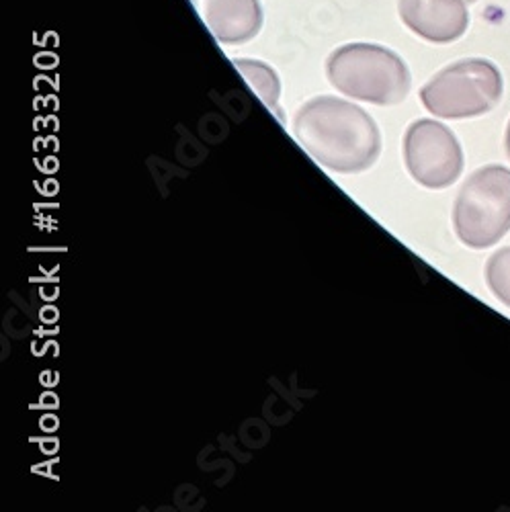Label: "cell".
Returning <instances> with one entry per match:
<instances>
[{"label": "cell", "mask_w": 510, "mask_h": 512, "mask_svg": "<svg viewBox=\"0 0 510 512\" xmlns=\"http://www.w3.org/2000/svg\"><path fill=\"white\" fill-rule=\"evenodd\" d=\"M465 3H467V5H472V3H478V0H465Z\"/></svg>", "instance_id": "cell-11"}, {"label": "cell", "mask_w": 510, "mask_h": 512, "mask_svg": "<svg viewBox=\"0 0 510 512\" xmlns=\"http://www.w3.org/2000/svg\"><path fill=\"white\" fill-rule=\"evenodd\" d=\"M506 150H508V156H510V123H508V130H506Z\"/></svg>", "instance_id": "cell-10"}, {"label": "cell", "mask_w": 510, "mask_h": 512, "mask_svg": "<svg viewBox=\"0 0 510 512\" xmlns=\"http://www.w3.org/2000/svg\"><path fill=\"white\" fill-rule=\"evenodd\" d=\"M191 5L224 46L248 44L263 29L261 0H191Z\"/></svg>", "instance_id": "cell-7"}, {"label": "cell", "mask_w": 510, "mask_h": 512, "mask_svg": "<svg viewBox=\"0 0 510 512\" xmlns=\"http://www.w3.org/2000/svg\"><path fill=\"white\" fill-rule=\"evenodd\" d=\"M293 136L320 166L340 175L371 168L381 152V134L373 117L338 97H314L297 109Z\"/></svg>", "instance_id": "cell-1"}, {"label": "cell", "mask_w": 510, "mask_h": 512, "mask_svg": "<svg viewBox=\"0 0 510 512\" xmlns=\"http://www.w3.org/2000/svg\"><path fill=\"white\" fill-rule=\"evenodd\" d=\"M502 89V74L490 60L467 58L439 70L420 89V101L437 117L467 119L492 111Z\"/></svg>", "instance_id": "cell-3"}, {"label": "cell", "mask_w": 510, "mask_h": 512, "mask_svg": "<svg viewBox=\"0 0 510 512\" xmlns=\"http://www.w3.org/2000/svg\"><path fill=\"white\" fill-rule=\"evenodd\" d=\"M453 226L470 248H490L510 230V170L484 166L465 181L455 207Z\"/></svg>", "instance_id": "cell-4"}, {"label": "cell", "mask_w": 510, "mask_h": 512, "mask_svg": "<svg viewBox=\"0 0 510 512\" xmlns=\"http://www.w3.org/2000/svg\"><path fill=\"white\" fill-rule=\"evenodd\" d=\"M332 87L349 99L371 105H398L410 93V70L392 50L377 44H347L326 60Z\"/></svg>", "instance_id": "cell-2"}, {"label": "cell", "mask_w": 510, "mask_h": 512, "mask_svg": "<svg viewBox=\"0 0 510 512\" xmlns=\"http://www.w3.org/2000/svg\"><path fill=\"white\" fill-rule=\"evenodd\" d=\"M486 279L492 293L506 308H510V248H502L490 256Z\"/></svg>", "instance_id": "cell-9"}, {"label": "cell", "mask_w": 510, "mask_h": 512, "mask_svg": "<svg viewBox=\"0 0 510 512\" xmlns=\"http://www.w3.org/2000/svg\"><path fill=\"white\" fill-rule=\"evenodd\" d=\"M404 162L410 177L422 187L445 189L461 177L463 152L449 127L418 119L404 136Z\"/></svg>", "instance_id": "cell-5"}, {"label": "cell", "mask_w": 510, "mask_h": 512, "mask_svg": "<svg viewBox=\"0 0 510 512\" xmlns=\"http://www.w3.org/2000/svg\"><path fill=\"white\" fill-rule=\"evenodd\" d=\"M402 23L431 44H451L470 27L465 0H398Z\"/></svg>", "instance_id": "cell-6"}, {"label": "cell", "mask_w": 510, "mask_h": 512, "mask_svg": "<svg viewBox=\"0 0 510 512\" xmlns=\"http://www.w3.org/2000/svg\"><path fill=\"white\" fill-rule=\"evenodd\" d=\"M236 70L242 74V78L248 82V87L259 95V99L283 121L279 99H281V80L277 72L261 62V60H250V58H238L234 60Z\"/></svg>", "instance_id": "cell-8"}]
</instances>
